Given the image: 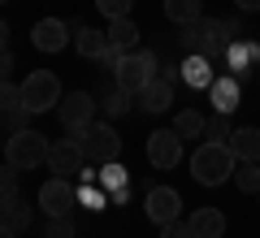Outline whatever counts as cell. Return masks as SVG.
Segmentation results:
<instances>
[{
    "mask_svg": "<svg viewBox=\"0 0 260 238\" xmlns=\"http://www.w3.org/2000/svg\"><path fill=\"white\" fill-rule=\"evenodd\" d=\"M234 165H239L234 147L208 139V143H200L195 156H191V178H195V182H204V186H221L225 178H234Z\"/></svg>",
    "mask_w": 260,
    "mask_h": 238,
    "instance_id": "1",
    "label": "cell"
},
{
    "mask_svg": "<svg viewBox=\"0 0 260 238\" xmlns=\"http://www.w3.org/2000/svg\"><path fill=\"white\" fill-rule=\"evenodd\" d=\"M239 35V30L230 26V22H213V18H200L191 22V26H182V48H191V56H221L230 52V39Z\"/></svg>",
    "mask_w": 260,
    "mask_h": 238,
    "instance_id": "2",
    "label": "cell"
},
{
    "mask_svg": "<svg viewBox=\"0 0 260 238\" xmlns=\"http://www.w3.org/2000/svg\"><path fill=\"white\" fill-rule=\"evenodd\" d=\"M70 139H78L83 143V152H87V165H113L121 156V139H117V130H113V121H91V126H83V130H70Z\"/></svg>",
    "mask_w": 260,
    "mask_h": 238,
    "instance_id": "3",
    "label": "cell"
},
{
    "mask_svg": "<svg viewBox=\"0 0 260 238\" xmlns=\"http://www.w3.org/2000/svg\"><path fill=\"white\" fill-rule=\"evenodd\" d=\"M152 78H160V61H156V52H139V48L126 52V56H121V65L113 70V83H117L126 95H139Z\"/></svg>",
    "mask_w": 260,
    "mask_h": 238,
    "instance_id": "4",
    "label": "cell"
},
{
    "mask_svg": "<svg viewBox=\"0 0 260 238\" xmlns=\"http://www.w3.org/2000/svg\"><path fill=\"white\" fill-rule=\"evenodd\" d=\"M48 152H52V143H48L39 130H18V134H9V143H5V160H13L18 169L48 165Z\"/></svg>",
    "mask_w": 260,
    "mask_h": 238,
    "instance_id": "5",
    "label": "cell"
},
{
    "mask_svg": "<svg viewBox=\"0 0 260 238\" xmlns=\"http://www.w3.org/2000/svg\"><path fill=\"white\" fill-rule=\"evenodd\" d=\"M22 100H26L30 113H48V109H56V104L65 100V95H61V78H56L52 70H30V74H26V83H22Z\"/></svg>",
    "mask_w": 260,
    "mask_h": 238,
    "instance_id": "6",
    "label": "cell"
},
{
    "mask_svg": "<svg viewBox=\"0 0 260 238\" xmlns=\"http://www.w3.org/2000/svg\"><path fill=\"white\" fill-rule=\"evenodd\" d=\"M48 169H52L56 178H83L87 169V152L78 139H56L52 152H48Z\"/></svg>",
    "mask_w": 260,
    "mask_h": 238,
    "instance_id": "7",
    "label": "cell"
},
{
    "mask_svg": "<svg viewBox=\"0 0 260 238\" xmlns=\"http://www.w3.org/2000/svg\"><path fill=\"white\" fill-rule=\"evenodd\" d=\"M78 203V191H74V178H48L44 186H39V208L48 212V217H70V208Z\"/></svg>",
    "mask_w": 260,
    "mask_h": 238,
    "instance_id": "8",
    "label": "cell"
},
{
    "mask_svg": "<svg viewBox=\"0 0 260 238\" xmlns=\"http://www.w3.org/2000/svg\"><path fill=\"white\" fill-rule=\"evenodd\" d=\"M61 121H65V130H83V126H91L95 121V109H100V100L95 95H87V91H70L61 104Z\"/></svg>",
    "mask_w": 260,
    "mask_h": 238,
    "instance_id": "9",
    "label": "cell"
},
{
    "mask_svg": "<svg viewBox=\"0 0 260 238\" xmlns=\"http://www.w3.org/2000/svg\"><path fill=\"white\" fill-rule=\"evenodd\" d=\"M148 160L156 169H174L178 160H182V134H178V130H156V134H148Z\"/></svg>",
    "mask_w": 260,
    "mask_h": 238,
    "instance_id": "10",
    "label": "cell"
},
{
    "mask_svg": "<svg viewBox=\"0 0 260 238\" xmlns=\"http://www.w3.org/2000/svg\"><path fill=\"white\" fill-rule=\"evenodd\" d=\"M178 212H182V195L174 186H152L148 191V221L169 225V221H178Z\"/></svg>",
    "mask_w": 260,
    "mask_h": 238,
    "instance_id": "11",
    "label": "cell"
},
{
    "mask_svg": "<svg viewBox=\"0 0 260 238\" xmlns=\"http://www.w3.org/2000/svg\"><path fill=\"white\" fill-rule=\"evenodd\" d=\"M65 39H70V26H65L61 18H44V22H35V30H30V44H35L39 52H61Z\"/></svg>",
    "mask_w": 260,
    "mask_h": 238,
    "instance_id": "12",
    "label": "cell"
},
{
    "mask_svg": "<svg viewBox=\"0 0 260 238\" xmlns=\"http://www.w3.org/2000/svg\"><path fill=\"white\" fill-rule=\"evenodd\" d=\"M135 100H139L143 113H165L169 104H174V83H165V78H152V83L143 87Z\"/></svg>",
    "mask_w": 260,
    "mask_h": 238,
    "instance_id": "13",
    "label": "cell"
},
{
    "mask_svg": "<svg viewBox=\"0 0 260 238\" xmlns=\"http://www.w3.org/2000/svg\"><path fill=\"white\" fill-rule=\"evenodd\" d=\"M186 225H191L195 238H221V234H225V217H221V208H195L191 217H186Z\"/></svg>",
    "mask_w": 260,
    "mask_h": 238,
    "instance_id": "14",
    "label": "cell"
},
{
    "mask_svg": "<svg viewBox=\"0 0 260 238\" xmlns=\"http://www.w3.org/2000/svg\"><path fill=\"white\" fill-rule=\"evenodd\" d=\"M182 83L195 87V91H208V87L217 83L213 61H208V56H186V61H182Z\"/></svg>",
    "mask_w": 260,
    "mask_h": 238,
    "instance_id": "15",
    "label": "cell"
},
{
    "mask_svg": "<svg viewBox=\"0 0 260 238\" xmlns=\"http://www.w3.org/2000/svg\"><path fill=\"white\" fill-rule=\"evenodd\" d=\"M109 30H91L83 26L78 30V56H87V61H104V52H109Z\"/></svg>",
    "mask_w": 260,
    "mask_h": 238,
    "instance_id": "16",
    "label": "cell"
},
{
    "mask_svg": "<svg viewBox=\"0 0 260 238\" xmlns=\"http://www.w3.org/2000/svg\"><path fill=\"white\" fill-rule=\"evenodd\" d=\"M208 100L217 104V113H234L239 109V78H217L208 87Z\"/></svg>",
    "mask_w": 260,
    "mask_h": 238,
    "instance_id": "17",
    "label": "cell"
},
{
    "mask_svg": "<svg viewBox=\"0 0 260 238\" xmlns=\"http://www.w3.org/2000/svg\"><path fill=\"white\" fill-rule=\"evenodd\" d=\"M109 44L117 48V52H135V44H139V26L130 18H113L109 22Z\"/></svg>",
    "mask_w": 260,
    "mask_h": 238,
    "instance_id": "18",
    "label": "cell"
},
{
    "mask_svg": "<svg viewBox=\"0 0 260 238\" xmlns=\"http://www.w3.org/2000/svg\"><path fill=\"white\" fill-rule=\"evenodd\" d=\"M165 18L178 26H191L204 18V0H165Z\"/></svg>",
    "mask_w": 260,
    "mask_h": 238,
    "instance_id": "19",
    "label": "cell"
},
{
    "mask_svg": "<svg viewBox=\"0 0 260 238\" xmlns=\"http://www.w3.org/2000/svg\"><path fill=\"white\" fill-rule=\"evenodd\" d=\"M230 147H234L239 160H260V130H256V126L234 130V134H230Z\"/></svg>",
    "mask_w": 260,
    "mask_h": 238,
    "instance_id": "20",
    "label": "cell"
},
{
    "mask_svg": "<svg viewBox=\"0 0 260 238\" xmlns=\"http://www.w3.org/2000/svg\"><path fill=\"white\" fill-rule=\"evenodd\" d=\"M174 130H178L182 139H200V134L208 130V117H204L200 109H182V113L174 117Z\"/></svg>",
    "mask_w": 260,
    "mask_h": 238,
    "instance_id": "21",
    "label": "cell"
},
{
    "mask_svg": "<svg viewBox=\"0 0 260 238\" xmlns=\"http://www.w3.org/2000/svg\"><path fill=\"white\" fill-rule=\"evenodd\" d=\"M5 229H30V208L22 203V195H5Z\"/></svg>",
    "mask_w": 260,
    "mask_h": 238,
    "instance_id": "22",
    "label": "cell"
},
{
    "mask_svg": "<svg viewBox=\"0 0 260 238\" xmlns=\"http://www.w3.org/2000/svg\"><path fill=\"white\" fill-rule=\"evenodd\" d=\"M234 186L243 195H260V160H239L234 165Z\"/></svg>",
    "mask_w": 260,
    "mask_h": 238,
    "instance_id": "23",
    "label": "cell"
},
{
    "mask_svg": "<svg viewBox=\"0 0 260 238\" xmlns=\"http://www.w3.org/2000/svg\"><path fill=\"white\" fill-rule=\"evenodd\" d=\"M230 61H234V74H239V78H247L251 65L260 61V52H256L251 44H239V48H230Z\"/></svg>",
    "mask_w": 260,
    "mask_h": 238,
    "instance_id": "24",
    "label": "cell"
},
{
    "mask_svg": "<svg viewBox=\"0 0 260 238\" xmlns=\"http://www.w3.org/2000/svg\"><path fill=\"white\" fill-rule=\"evenodd\" d=\"M130 100H135V95H126V91H121V87H117V91H109V95H104V100H100V113H104V117H121V113H126L130 109Z\"/></svg>",
    "mask_w": 260,
    "mask_h": 238,
    "instance_id": "25",
    "label": "cell"
},
{
    "mask_svg": "<svg viewBox=\"0 0 260 238\" xmlns=\"http://www.w3.org/2000/svg\"><path fill=\"white\" fill-rule=\"evenodd\" d=\"M208 139H217V143H230V113H213V117H208V130H204Z\"/></svg>",
    "mask_w": 260,
    "mask_h": 238,
    "instance_id": "26",
    "label": "cell"
},
{
    "mask_svg": "<svg viewBox=\"0 0 260 238\" xmlns=\"http://www.w3.org/2000/svg\"><path fill=\"white\" fill-rule=\"evenodd\" d=\"M0 109H26V100H22V87L13 83V78H5V87H0Z\"/></svg>",
    "mask_w": 260,
    "mask_h": 238,
    "instance_id": "27",
    "label": "cell"
},
{
    "mask_svg": "<svg viewBox=\"0 0 260 238\" xmlns=\"http://www.w3.org/2000/svg\"><path fill=\"white\" fill-rule=\"evenodd\" d=\"M130 5H135V0H95V9L104 13V18H130Z\"/></svg>",
    "mask_w": 260,
    "mask_h": 238,
    "instance_id": "28",
    "label": "cell"
},
{
    "mask_svg": "<svg viewBox=\"0 0 260 238\" xmlns=\"http://www.w3.org/2000/svg\"><path fill=\"white\" fill-rule=\"evenodd\" d=\"M100 182L109 186V191H126V169L113 160V165H104V174H100Z\"/></svg>",
    "mask_w": 260,
    "mask_h": 238,
    "instance_id": "29",
    "label": "cell"
},
{
    "mask_svg": "<svg viewBox=\"0 0 260 238\" xmlns=\"http://www.w3.org/2000/svg\"><path fill=\"white\" fill-rule=\"evenodd\" d=\"M26 113H30V109H5V130H9V134L30 130V126H26Z\"/></svg>",
    "mask_w": 260,
    "mask_h": 238,
    "instance_id": "30",
    "label": "cell"
},
{
    "mask_svg": "<svg viewBox=\"0 0 260 238\" xmlns=\"http://www.w3.org/2000/svg\"><path fill=\"white\" fill-rule=\"evenodd\" d=\"M48 238H74V221L70 217H52L48 221Z\"/></svg>",
    "mask_w": 260,
    "mask_h": 238,
    "instance_id": "31",
    "label": "cell"
},
{
    "mask_svg": "<svg viewBox=\"0 0 260 238\" xmlns=\"http://www.w3.org/2000/svg\"><path fill=\"white\" fill-rule=\"evenodd\" d=\"M18 174H22V169L13 165V160H5V174H0V182H5V195H18Z\"/></svg>",
    "mask_w": 260,
    "mask_h": 238,
    "instance_id": "32",
    "label": "cell"
},
{
    "mask_svg": "<svg viewBox=\"0 0 260 238\" xmlns=\"http://www.w3.org/2000/svg\"><path fill=\"white\" fill-rule=\"evenodd\" d=\"M160 238H195V234L186 221H169V225H160Z\"/></svg>",
    "mask_w": 260,
    "mask_h": 238,
    "instance_id": "33",
    "label": "cell"
},
{
    "mask_svg": "<svg viewBox=\"0 0 260 238\" xmlns=\"http://www.w3.org/2000/svg\"><path fill=\"white\" fill-rule=\"evenodd\" d=\"M234 5H239V9H247V13H251V9H260V0H234Z\"/></svg>",
    "mask_w": 260,
    "mask_h": 238,
    "instance_id": "34",
    "label": "cell"
},
{
    "mask_svg": "<svg viewBox=\"0 0 260 238\" xmlns=\"http://www.w3.org/2000/svg\"><path fill=\"white\" fill-rule=\"evenodd\" d=\"M0 238H18V229H5V234H0Z\"/></svg>",
    "mask_w": 260,
    "mask_h": 238,
    "instance_id": "35",
    "label": "cell"
}]
</instances>
